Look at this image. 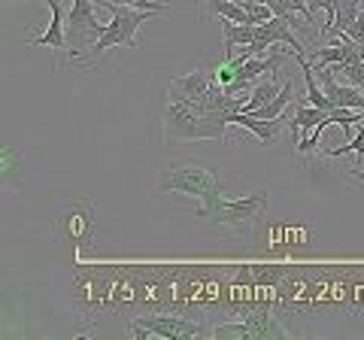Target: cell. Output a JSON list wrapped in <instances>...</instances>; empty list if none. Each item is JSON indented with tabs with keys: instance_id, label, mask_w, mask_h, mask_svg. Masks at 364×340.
Listing matches in <instances>:
<instances>
[{
	"instance_id": "cell-19",
	"label": "cell",
	"mask_w": 364,
	"mask_h": 340,
	"mask_svg": "<svg viewBox=\"0 0 364 340\" xmlns=\"http://www.w3.org/2000/svg\"><path fill=\"white\" fill-rule=\"evenodd\" d=\"M0 155H4V174L6 176L16 174V170H18V152L13 149V146H4V152H0Z\"/></svg>"
},
{
	"instance_id": "cell-20",
	"label": "cell",
	"mask_w": 364,
	"mask_h": 340,
	"mask_svg": "<svg viewBox=\"0 0 364 340\" xmlns=\"http://www.w3.org/2000/svg\"><path fill=\"white\" fill-rule=\"evenodd\" d=\"M352 176H358V179H361V176H364V167H355V170H352Z\"/></svg>"
},
{
	"instance_id": "cell-9",
	"label": "cell",
	"mask_w": 364,
	"mask_h": 340,
	"mask_svg": "<svg viewBox=\"0 0 364 340\" xmlns=\"http://www.w3.org/2000/svg\"><path fill=\"white\" fill-rule=\"evenodd\" d=\"M222 25V40H225V58H231L237 46H249L255 43V25H240V21L219 18Z\"/></svg>"
},
{
	"instance_id": "cell-10",
	"label": "cell",
	"mask_w": 364,
	"mask_h": 340,
	"mask_svg": "<svg viewBox=\"0 0 364 340\" xmlns=\"http://www.w3.org/2000/svg\"><path fill=\"white\" fill-rule=\"evenodd\" d=\"M246 322L252 325L255 340H289V331L279 325L277 316H270L267 310H255L246 316Z\"/></svg>"
},
{
	"instance_id": "cell-2",
	"label": "cell",
	"mask_w": 364,
	"mask_h": 340,
	"mask_svg": "<svg viewBox=\"0 0 364 340\" xmlns=\"http://www.w3.org/2000/svg\"><path fill=\"white\" fill-rule=\"evenodd\" d=\"M200 201H203V207L195 213L198 219L210 222V225H219V228L231 231V234H249V231H252V225L261 219L264 207H267V191L228 201L222 195V188H213Z\"/></svg>"
},
{
	"instance_id": "cell-6",
	"label": "cell",
	"mask_w": 364,
	"mask_h": 340,
	"mask_svg": "<svg viewBox=\"0 0 364 340\" xmlns=\"http://www.w3.org/2000/svg\"><path fill=\"white\" fill-rule=\"evenodd\" d=\"M131 334L136 340H146L149 334H158L164 340H188L203 334V325L186 319V316H136L131 319Z\"/></svg>"
},
{
	"instance_id": "cell-17",
	"label": "cell",
	"mask_w": 364,
	"mask_h": 340,
	"mask_svg": "<svg viewBox=\"0 0 364 340\" xmlns=\"http://www.w3.org/2000/svg\"><path fill=\"white\" fill-rule=\"evenodd\" d=\"M286 4L289 13H301L304 16V25L306 28H313L316 25V18H313V9H310V0H282Z\"/></svg>"
},
{
	"instance_id": "cell-12",
	"label": "cell",
	"mask_w": 364,
	"mask_h": 340,
	"mask_svg": "<svg viewBox=\"0 0 364 340\" xmlns=\"http://www.w3.org/2000/svg\"><path fill=\"white\" fill-rule=\"evenodd\" d=\"M279 92H282L279 83H258V85L252 88V95L243 100V112H255V110H261V107H267Z\"/></svg>"
},
{
	"instance_id": "cell-16",
	"label": "cell",
	"mask_w": 364,
	"mask_h": 340,
	"mask_svg": "<svg viewBox=\"0 0 364 340\" xmlns=\"http://www.w3.org/2000/svg\"><path fill=\"white\" fill-rule=\"evenodd\" d=\"M358 155V158H364V124L358 128V134L352 137L346 146H340V149H331V152H325V155H331V158H340V155Z\"/></svg>"
},
{
	"instance_id": "cell-18",
	"label": "cell",
	"mask_w": 364,
	"mask_h": 340,
	"mask_svg": "<svg viewBox=\"0 0 364 340\" xmlns=\"http://www.w3.org/2000/svg\"><path fill=\"white\" fill-rule=\"evenodd\" d=\"M334 33V31H331ZM337 33H346V37L349 40H355L358 43V46L364 49V13H358V18H355V25H352L349 31H337Z\"/></svg>"
},
{
	"instance_id": "cell-15",
	"label": "cell",
	"mask_w": 364,
	"mask_h": 340,
	"mask_svg": "<svg viewBox=\"0 0 364 340\" xmlns=\"http://www.w3.org/2000/svg\"><path fill=\"white\" fill-rule=\"evenodd\" d=\"M331 70L343 76L349 85H355V88H361V92H364V58H358V61H343V64H334Z\"/></svg>"
},
{
	"instance_id": "cell-13",
	"label": "cell",
	"mask_w": 364,
	"mask_h": 340,
	"mask_svg": "<svg viewBox=\"0 0 364 340\" xmlns=\"http://www.w3.org/2000/svg\"><path fill=\"white\" fill-rule=\"evenodd\" d=\"M215 340H255V331L252 325H249L246 319L243 322H228V325H215L210 331Z\"/></svg>"
},
{
	"instance_id": "cell-1",
	"label": "cell",
	"mask_w": 364,
	"mask_h": 340,
	"mask_svg": "<svg viewBox=\"0 0 364 340\" xmlns=\"http://www.w3.org/2000/svg\"><path fill=\"white\" fill-rule=\"evenodd\" d=\"M164 131L167 140H225L228 134V112H207L188 100L170 95L164 110Z\"/></svg>"
},
{
	"instance_id": "cell-11",
	"label": "cell",
	"mask_w": 364,
	"mask_h": 340,
	"mask_svg": "<svg viewBox=\"0 0 364 340\" xmlns=\"http://www.w3.org/2000/svg\"><path fill=\"white\" fill-rule=\"evenodd\" d=\"M207 9L215 18H228V21H240V25H252L249 13L237 4V0H207Z\"/></svg>"
},
{
	"instance_id": "cell-14",
	"label": "cell",
	"mask_w": 364,
	"mask_h": 340,
	"mask_svg": "<svg viewBox=\"0 0 364 340\" xmlns=\"http://www.w3.org/2000/svg\"><path fill=\"white\" fill-rule=\"evenodd\" d=\"M358 4L361 0H337V9H334V28L331 31H349L352 25H355L358 18Z\"/></svg>"
},
{
	"instance_id": "cell-4",
	"label": "cell",
	"mask_w": 364,
	"mask_h": 340,
	"mask_svg": "<svg viewBox=\"0 0 364 340\" xmlns=\"http://www.w3.org/2000/svg\"><path fill=\"white\" fill-rule=\"evenodd\" d=\"M97 0H73L70 13H67V55L70 58H79L85 52L95 49V43L104 37L107 25H100L95 16Z\"/></svg>"
},
{
	"instance_id": "cell-8",
	"label": "cell",
	"mask_w": 364,
	"mask_h": 340,
	"mask_svg": "<svg viewBox=\"0 0 364 340\" xmlns=\"http://www.w3.org/2000/svg\"><path fill=\"white\" fill-rule=\"evenodd\" d=\"M213 85V73H203V70H195L188 76H179V79H170V95H176L182 100H188V104L200 107L203 97H207Z\"/></svg>"
},
{
	"instance_id": "cell-3",
	"label": "cell",
	"mask_w": 364,
	"mask_h": 340,
	"mask_svg": "<svg viewBox=\"0 0 364 340\" xmlns=\"http://www.w3.org/2000/svg\"><path fill=\"white\" fill-rule=\"evenodd\" d=\"M97 6H104L112 18H109V25L104 31V37H100L95 43V49H91L85 58H82L85 67H91V64L100 58V55H104L107 49H112V46H128V49H134L136 46V31H140L149 18L158 16V9H136L131 4H116V0H97Z\"/></svg>"
},
{
	"instance_id": "cell-7",
	"label": "cell",
	"mask_w": 364,
	"mask_h": 340,
	"mask_svg": "<svg viewBox=\"0 0 364 340\" xmlns=\"http://www.w3.org/2000/svg\"><path fill=\"white\" fill-rule=\"evenodd\" d=\"M46 6H49V25L40 37H33V46H49V49H67V13H64V4L61 0H46Z\"/></svg>"
},
{
	"instance_id": "cell-5",
	"label": "cell",
	"mask_w": 364,
	"mask_h": 340,
	"mask_svg": "<svg viewBox=\"0 0 364 340\" xmlns=\"http://www.w3.org/2000/svg\"><path fill=\"white\" fill-rule=\"evenodd\" d=\"M161 191H179V195H195L203 198L213 188H222V179L215 170L200 167V164H170L161 176Z\"/></svg>"
}]
</instances>
